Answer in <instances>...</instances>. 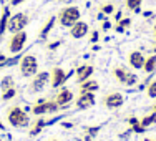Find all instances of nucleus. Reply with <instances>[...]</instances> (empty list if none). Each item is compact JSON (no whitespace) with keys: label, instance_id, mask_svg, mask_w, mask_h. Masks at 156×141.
I'll return each mask as SVG.
<instances>
[{"label":"nucleus","instance_id":"nucleus-1","mask_svg":"<svg viewBox=\"0 0 156 141\" xmlns=\"http://www.w3.org/2000/svg\"><path fill=\"white\" fill-rule=\"evenodd\" d=\"M7 121L13 128H27V126L32 125L28 113L23 108H20V106H10V108H7Z\"/></svg>","mask_w":156,"mask_h":141},{"label":"nucleus","instance_id":"nucleus-2","mask_svg":"<svg viewBox=\"0 0 156 141\" xmlns=\"http://www.w3.org/2000/svg\"><path fill=\"white\" fill-rule=\"evenodd\" d=\"M18 70L23 78H33L38 73V60L33 53L22 55L20 62H18Z\"/></svg>","mask_w":156,"mask_h":141},{"label":"nucleus","instance_id":"nucleus-3","mask_svg":"<svg viewBox=\"0 0 156 141\" xmlns=\"http://www.w3.org/2000/svg\"><path fill=\"white\" fill-rule=\"evenodd\" d=\"M80 17H81L80 9L75 5H70V7H65V9L60 10V13L57 15V20L63 28H70L72 25H75L80 20Z\"/></svg>","mask_w":156,"mask_h":141},{"label":"nucleus","instance_id":"nucleus-4","mask_svg":"<svg viewBox=\"0 0 156 141\" xmlns=\"http://www.w3.org/2000/svg\"><path fill=\"white\" fill-rule=\"evenodd\" d=\"M60 111V106L57 105L55 100H47V98H38L35 105L32 106V113L35 116H45V115H57Z\"/></svg>","mask_w":156,"mask_h":141},{"label":"nucleus","instance_id":"nucleus-5","mask_svg":"<svg viewBox=\"0 0 156 141\" xmlns=\"http://www.w3.org/2000/svg\"><path fill=\"white\" fill-rule=\"evenodd\" d=\"M113 76L118 83L125 85V86H135V85L138 83V76L129 72L126 66H121V65L113 68Z\"/></svg>","mask_w":156,"mask_h":141},{"label":"nucleus","instance_id":"nucleus-6","mask_svg":"<svg viewBox=\"0 0 156 141\" xmlns=\"http://www.w3.org/2000/svg\"><path fill=\"white\" fill-rule=\"evenodd\" d=\"M27 40H28V35H27L25 30L12 33V37H10L9 42H7V50H9L12 55L20 53V51L25 48V45H27Z\"/></svg>","mask_w":156,"mask_h":141},{"label":"nucleus","instance_id":"nucleus-7","mask_svg":"<svg viewBox=\"0 0 156 141\" xmlns=\"http://www.w3.org/2000/svg\"><path fill=\"white\" fill-rule=\"evenodd\" d=\"M28 20H30V18H28V13H25V12L13 13L9 20V28H7V32L17 33V32L25 30V27L28 25Z\"/></svg>","mask_w":156,"mask_h":141},{"label":"nucleus","instance_id":"nucleus-8","mask_svg":"<svg viewBox=\"0 0 156 141\" xmlns=\"http://www.w3.org/2000/svg\"><path fill=\"white\" fill-rule=\"evenodd\" d=\"M72 75H75V70L65 73V70H63V68H60V66H55V68L51 70V73H50V85H51V88H62V86H65V83L68 81V78Z\"/></svg>","mask_w":156,"mask_h":141},{"label":"nucleus","instance_id":"nucleus-9","mask_svg":"<svg viewBox=\"0 0 156 141\" xmlns=\"http://www.w3.org/2000/svg\"><path fill=\"white\" fill-rule=\"evenodd\" d=\"M48 83H50V73L38 72L30 81V93H40L42 90H45Z\"/></svg>","mask_w":156,"mask_h":141},{"label":"nucleus","instance_id":"nucleus-10","mask_svg":"<svg viewBox=\"0 0 156 141\" xmlns=\"http://www.w3.org/2000/svg\"><path fill=\"white\" fill-rule=\"evenodd\" d=\"M73 100H75V95H73V91L70 90V88H66V86L58 88L57 95H55V101H57V105L60 106V110L68 108V106L72 105Z\"/></svg>","mask_w":156,"mask_h":141},{"label":"nucleus","instance_id":"nucleus-11","mask_svg":"<svg viewBox=\"0 0 156 141\" xmlns=\"http://www.w3.org/2000/svg\"><path fill=\"white\" fill-rule=\"evenodd\" d=\"M103 105L108 110H118L125 105V95L120 91H111L103 98Z\"/></svg>","mask_w":156,"mask_h":141},{"label":"nucleus","instance_id":"nucleus-12","mask_svg":"<svg viewBox=\"0 0 156 141\" xmlns=\"http://www.w3.org/2000/svg\"><path fill=\"white\" fill-rule=\"evenodd\" d=\"M93 105H95V93H90V91L80 93L78 98L75 100V106H76V110H80V111L91 108Z\"/></svg>","mask_w":156,"mask_h":141},{"label":"nucleus","instance_id":"nucleus-13","mask_svg":"<svg viewBox=\"0 0 156 141\" xmlns=\"http://www.w3.org/2000/svg\"><path fill=\"white\" fill-rule=\"evenodd\" d=\"M144 62H146V57L143 55V51L140 50H133L128 53V65L135 70H143Z\"/></svg>","mask_w":156,"mask_h":141},{"label":"nucleus","instance_id":"nucleus-14","mask_svg":"<svg viewBox=\"0 0 156 141\" xmlns=\"http://www.w3.org/2000/svg\"><path fill=\"white\" fill-rule=\"evenodd\" d=\"M88 32H90V25H88L87 22H83V20H78L75 25L70 27V35H72V38H76V40L87 37Z\"/></svg>","mask_w":156,"mask_h":141},{"label":"nucleus","instance_id":"nucleus-15","mask_svg":"<svg viewBox=\"0 0 156 141\" xmlns=\"http://www.w3.org/2000/svg\"><path fill=\"white\" fill-rule=\"evenodd\" d=\"M95 73V66L93 65H80L78 68H75V78L76 83H83V81L90 80L91 75Z\"/></svg>","mask_w":156,"mask_h":141},{"label":"nucleus","instance_id":"nucleus-16","mask_svg":"<svg viewBox=\"0 0 156 141\" xmlns=\"http://www.w3.org/2000/svg\"><path fill=\"white\" fill-rule=\"evenodd\" d=\"M10 17H12V12H10V7H3L2 9V15H0V37L3 35V33L7 32V28H9V20Z\"/></svg>","mask_w":156,"mask_h":141},{"label":"nucleus","instance_id":"nucleus-17","mask_svg":"<svg viewBox=\"0 0 156 141\" xmlns=\"http://www.w3.org/2000/svg\"><path fill=\"white\" fill-rule=\"evenodd\" d=\"M45 126H50L48 125V120H45L43 116H38V120L35 121V123H32V128H30V136H37L42 133V129L45 128Z\"/></svg>","mask_w":156,"mask_h":141},{"label":"nucleus","instance_id":"nucleus-18","mask_svg":"<svg viewBox=\"0 0 156 141\" xmlns=\"http://www.w3.org/2000/svg\"><path fill=\"white\" fill-rule=\"evenodd\" d=\"M78 88H80V93H83V91H90V93H95V91H98V88H100V85H98V81L96 80H87V81H83V83H80L78 85Z\"/></svg>","mask_w":156,"mask_h":141},{"label":"nucleus","instance_id":"nucleus-19","mask_svg":"<svg viewBox=\"0 0 156 141\" xmlns=\"http://www.w3.org/2000/svg\"><path fill=\"white\" fill-rule=\"evenodd\" d=\"M55 22H57V17H50L47 20V23L43 25V28L40 30V40H47V37L50 35V32L53 30V27H55Z\"/></svg>","mask_w":156,"mask_h":141},{"label":"nucleus","instance_id":"nucleus-20","mask_svg":"<svg viewBox=\"0 0 156 141\" xmlns=\"http://www.w3.org/2000/svg\"><path fill=\"white\" fill-rule=\"evenodd\" d=\"M143 72L148 73V75H153L156 72V53L146 57V62H144V66H143Z\"/></svg>","mask_w":156,"mask_h":141},{"label":"nucleus","instance_id":"nucleus-21","mask_svg":"<svg viewBox=\"0 0 156 141\" xmlns=\"http://www.w3.org/2000/svg\"><path fill=\"white\" fill-rule=\"evenodd\" d=\"M10 88H15V80H13L12 75H7L0 80V91L3 93V91L10 90Z\"/></svg>","mask_w":156,"mask_h":141},{"label":"nucleus","instance_id":"nucleus-22","mask_svg":"<svg viewBox=\"0 0 156 141\" xmlns=\"http://www.w3.org/2000/svg\"><path fill=\"white\" fill-rule=\"evenodd\" d=\"M140 123H141V126H143L144 129L151 128V126H156V113L153 111V113H150V115H146V116H143V118L140 120Z\"/></svg>","mask_w":156,"mask_h":141},{"label":"nucleus","instance_id":"nucleus-23","mask_svg":"<svg viewBox=\"0 0 156 141\" xmlns=\"http://www.w3.org/2000/svg\"><path fill=\"white\" fill-rule=\"evenodd\" d=\"M128 123H129V129H131L133 133H144V131H146V129L141 126L140 120H138V118H135V116L128 118Z\"/></svg>","mask_w":156,"mask_h":141},{"label":"nucleus","instance_id":"nucleus-24","mask_svg":"<svg viewBox=\"0 0 156 141\" xmlns=\"http://www.w3.org/2000/svg\"><path fill=\"white\" fill-rule=\"evenodd\" d=\"M141 3H143V0H125L126 9L131 10V12H135L136 9H141Z\"/></svg>","mask_w":156,"mask_h":141},{"label":"nucleus","instance_id":"nucleus-25","mask_svg":"<svg viewBox=\"0 0 156 141\" xmlns=\"http://www.w3.org/2000/svg\"><path fill=\"white\" fill-rule=\"evenodd\" d=\"M17 96V88H10V90H7V91H3L2 93V101H10V100H13Z\"/></svg>","mask_w":156,"mask_h":141},{"label":"nucleus","instance_id":"nucleus-26","mask_svg":"<svg viewBox=\"0 0 156 141\" xmlns=\"http://www.w3.org/2000/svg\"><path fill=\"white\" fill-rule=\"evenodd\" d=\"M146 96H148V98H151V100L156 98V80H153L151 83H148V86H146Z\"/></svg>","mask_w":156,"mask_h":141},{"label":"nucleus","instance_id":"nucleus-27","mask_svg":"<svg viewBox=\"0 0 156 141\" xmlns=\"http://www.w3.org/2000/svg\"><path fill=\"white\" fill-rule=\"evenodd\" d=\"M100 12L105 13V15H111V13H115V5L113 3H103L100 7Z\"/></svg>","mask_w":156,"mask_h":141},{"label":"nucleus","instance_id":"nucleus-28","mask_svg":"<svg viewBox=\"0 0 156 141\" xmlns=\"http://www.w3.org/2000/svg\"><path fill=\"white\" fill-rule=\"evenodd\" d=\"M98 131H100V126H87V128H85V133H87L88 136H91V138H95V136L98 135Z\"/></svg>","mask_w":156,"mask_h":141},{"label":"nucleus","instance_id":"nucleus-29","mask_svg":"<svg viewBox=\"0 0 156 141\" xmlns=\"http://www.w3.org/2000/svg\"><path fill=\"white\" fill-rule=\"evenodd\" d=\"M20 58H22V55H20V53H17L15 57H12V58H7V63H5V66H12V65H17V63L20 62Z\"/></svg>","mask_w":156,"mask_h":141},{"label":"nucleus","instance_id":"nucleus-30","mask_svg":"<svg viewBox=\"0 0 156 141\" xmlns=\"http://www.w3.org/2000/svg\"><path fill=\"white\" fill-rule=\"evenodd\" d=\"M118 25H120V27H123V28H128L129 25H131V18H121V20L118 22Z\"/></svg>","mask_w":156,"mask_h":141},{"label":"nucleus","instance_id":"nucleus-31","mask_svg":"<svg viewBox=\"0 0 156 141\" xmlns=\"http://www.w3.org/2000/svg\"><path fill=\"white\" fill-rule=\"evenodd\" d=\"M98 40H100V32L93 30V32H91V37H90V43H96Z\"/></svg>","mask_w":156,"mask_h":141},{"label":"nucleus","instance_id":"nucleus-32","mask_svg":"<svg viewBox=\"0 0 156 141\" xmlns=\"http://www.w3.org/2000/svg\"><path fill=\"white\" fill-rule=\"evenodd\" d=\"M110 28H111V23H110L108 20H103V22H101V30L106 32V30H110Z\"/></svg>","mask_w":156,"mask_h":141},{"label":"nucleus","instance_id":"nucleus-33","mask_svg":"<svg viewBox=\"0 0 156 141\" xmlns=\"http://www.w3.org/2000/svg\"><path fill=\"white\" fill-rule=\"evenodd\" d=\"M7 58H9V57H5L3 53H0V70H2L3 66H5V63H7Z\"/></svg>","mask_w":156,"mask_h":141},{"label":"nucleus","instance_id":"nucleus-34","mask_svg":"<svg viewBox=\"0 0 156 141\" xmlns=\"http://www.w3.org/2000/svg\"><path fill=\"white\" fill-rule=\"evenodd\" d=\"M60 45H62V42L57 40V42H53V43H48V48H50V50H55V48H58Z\"/></svg>","mask_w":156,"mask_h":141},{"label":"nucleus","instance_id":"nucleus-35","mask_svg":"<svg viewBox=\"0 0 156 141\" xmlns=\"http://www.w3.org/2000/svg\"><path fill=\"white\" fill-rule=\"evenodd\" d=\"M25 2V0H10V5H12V7H17V5H20V3H23Z\"/></svg>","mask_w":156,"mask_h":141},{"label":"nucleus","instance_id":"nucleus-36","mask_svg":"<svg viewBox=\"0 0 156 141\" xmlns=\"http://www.w3.org/2000/svg\"><path fill=\"white\" fill-rule=\"evenodd\" d=\"M121 18H123V13H121V10H118V12H115V20L120 22Z\"/></svg>","mask_w":156,"mask_h":141},{"label":"nucleus","instance_id":"nucleus-37","mask_svg":"<svg viewBox=\"0 0 156 141\" xmlns=\"http://www.w3.org/2000/svg\"><path fill=\"white\" fill-rule=\"evenodd\" d=\"M63 128H73V123H70V121H63V123H60Z\"/></svg>","mask_w":156,"mask_h":141},{"label":"nucleus","instance_id":"nucleus-38","mask_svg":"<svg viewBox=\"0 0 156 141\" xmlns=\"http://www.w3.org/2000/svg\"><path fill=\"white\" fill-rule=\"evenodd\" d=\"M115 30H116L118 33H123V32H125V28H123V27H120V25L116 23V27H115Z\"/></svg>","mask_w":156,"mask_h":141},{"label":"nucleus","instance_id":"nucleus-39","mask_svg":"<svg viewBox=\"0 0 156 141\" xmlns=\"http://www.w3.org/2000/svg\"><path fill=\"white\" fill-rule=\"evenodd\" d=\"M98 20H101V22H103V20H106V15L100 12V13H98Z\"/></svg>","mask_w":156,"mask_h":141},{"label":"nucleus","instance_id":"nucleus-40","mask_svg":"<svg viewBox=\"0 0 156 141\" xmlns=\"http://www.w3.org/2000/svg\"><path fill=\"white\" fill-rule=\"evenodd\" d=\"M83 139H85V141H93V138H91V136H88V135H85Z\"/></svg>","mask_w":156,"mask_h":141},{"label":"nucleus","instance_id":"nucleus-41","mask_svg":"<svg viewBox=\"0 0 156 141\" xmlns=\"http://www.w3.org/2000/svg\"><path fill=\"white\" fill-rule=\"evenodd\" d=\"M93 50H95V51H98V50H100V45H96V43H93Z\"/></svg>","mask_w":156,"mask_h":141},{"label":"nucleus","instance_id":"nucleus-42","mask_svg":"<svg viewBox=\"0 0 156 141\" xmlns=\"http://www.w3.org/2000/svg\"><path fill=\"white\" fill-rule=\"evenodd\" d=\"M151 15H153L151 12H144V13H143V17H151Z\"/></svg>","mask_w":156,"mask_h":141},{"label":"nucleus","instance_id":"nucleus-43","mask_svg":"<svg viewBox=\"0 0 156 141\" xmlns=\"http://www.w3.org/2000/svg\"><path fill=\"white\" fill-rule=\"evenodd\" d=\"M143 141H156V139H150V138H143Z\"/></svg>","mask_w":156,"mask_h":141},{"label":"nucleus","instance_id":"nucleus-44","mask_svg":"<svg viewBox=\"0 0 156 141\" xmlns=\"http://www.w3.org/2000/svg\"><path fill=\"white\" fill-rule=\"evenodd\" d=\"M153 33H154V40H156V25H154V28H153Z\"/></svg>","mask_w":156,"mask_h":141},{"label":"nucleus","instance_id":"nucleus-45","mask_svg":"<svg viewBox=\"0 0 156 141\" xmlns=\"http://www.w3.org/2000/svg\"><path fill=\"white\" fill-rule=\"evenodd\" d=\"M0 129H2V131H3V129H5V126H3L2 123H0Z\"/></svg>","mask_w":156,"mask_h":141},{"label":"nucleus","instance_id":"nucleus-46","mask_svg":"<svg viewBox=\"0 0 156 141\" xmlns=\"http://www.w3.org/2000/svg\"><path fill=\"white\" fill-rule=\"evenodd\" d=\"M47 141H58L57 138H50V139H47Z\"/></svg>","mask_w":156,"mask_h":141},{"label":"nucleus","instance_id":"nucleus-47","mask_svg":"<svg viewBox=\"0 0 156 141\" xmlns=\"http://www.w3.org/2000/svg\"><path fill=\"white\" fill-rule=\"evenodd\" d=\"M153 51H154V53H156V43H154V47H153Z\"/></svg>","mask_w":156,"mask_h":141},{"label":"nucleus","instance_id":"nucleus-48","mask_svg":"<svg viewBox=\"0 0 156 141\" xmlns=\"http://www.w3.org/2000/svg\"><path fill=\"white\" fill-rule=\"evenodd\" d=\"M153 111H154V113H156V105H154V106H153Z\"/></svg>","mask_w":156,"mask_h":141},{"label":"nucleus","instance_id":"nucleus-49","mask_svg":"<svg viewBox=\"0 0 156 141\" xmlns=\"http://www.w3.org/2000/svg\"><path fill=\"white\" fill-rule=\"evenodd\" d=\"M75 141H81V139H75Z\"/></svg>","mask_w":156,"mask_h":141},{"label":"nucleus","instance_id":"nucleus-50","mask_svg":"<svg viewBox=\"0 0 156 141\" xmlns=\"http://www.w3.org/2000/svg\"><path fill=\"white\" fill-rule=\"evenodd\" d=\"M60 2H65V0H60Z\"/></svg>","mask_w":156,"mask_h":141}]
</instances>
